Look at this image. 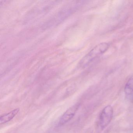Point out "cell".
I'll list each match as a JSON object with an SVG mask.
<instances>
[{
	"label": "cell",
	"instance_id": "5b68a950",
	"mask_svg": "<svg viewBox=\"0 0 133 133\" xmlns=\"http://www.w3.org/2000/svg\"><path fill=\"white\" fill-rule=\"evenodd\" d=\"M20 109L17 108L10 112L1 116L0 117V123L1 124L6 123L12 120L19 112Z\"/></svg>",
	"mask_w": 133,
	"mask_h": 133
},
{
	"label": "cell",
	"instance_id": "277c9868",
	"mask_svg": "<svg viewBox=\"0 0 133 133\" xmlns=\"http://www.w3.org/2000/svg\"><path fill=\"white\" fill-rule=\"evenodd\" d=\"M79 106L78 104H75L67 110L61 117L59 120L60 124L63 125L70 121L75 115L78 109Z\"/></svg>",
	"mask_w": 133,
	"mask_h": 133
},
{
	"label": "cell",
	"instance_id": "7a4b0ae2",
	"mask_svg": "<svg viewBox=\"0 0 133 133\" xmlns=\"http://www.w3.org/2000/svg\"><path fill=\"white\" fill-rule=\"evenodd\" d=\"M109 45L107 43H102L98 44L84 57L80 62L79 66L81 67H85L88 66L105 53L109 49Z\"/></svg>",
	"mask_w": 133,
	"mask_h": 133
},
{
	"label": "cell",
	"instance_id": "8992f818",
	"mask_svg": "<svg viewBox=\"0 0 133 133\" xmlns=\"http://www.w3.org/2000/svg\"><path fill=\"white\" fill-rule=\"evenodd\" d=\"M124 92L127 95H130L133 93V75L127 82L124 87Z\"/></svg>",
	"mask_w": 133,
	"mask_h": 133
},
{
	"label": "cell",
	"instance_id": "3957f363",
	"mask_svg": "<svg viewBox=\"0 0 133 133\" xmlns=\"http://www.w3.org/2000/svg\"><path fill=\"white\" fill-rule=\"evenodd\" d=\"M113 116V109L111 105L107 106L103 108L99 115V127L101 129L105 128L112 120Z\"/></svg>",
	"mask_w": 133,
	"mask_h": 133
},
{
	"label": "cell",
	"instance_id": "6da1fadb",
	"mask_svg": "<svg viewBox=\"0 0 133 133\" xmlns=\"http://www.w3.org/2000/svg\"><path fill=\"white\" fill-rule=\"evenodd\" d=\"M80 3L78 2H75L66 5L45 24V28H51L59 24L74 13L79 7Z\"/></svg>",
	"mask_w": 133,
	"mask_h": 133
}]
</instances>
